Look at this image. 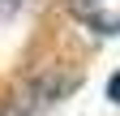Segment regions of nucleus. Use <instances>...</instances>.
<instances>
[{
    "label": "nucleus",
    "instance_id": "1",
    "mask_svg": "<svg viewBox=\"0 0 120 116\" xmlns=\"http://www.w3.org/2000/svg\"><path fill=\"white\" fill-rule=\"evenodd\" d=\"M64 86H69L64 77H34V82H26L22 90H13L9 99H0V116H43L60 99Z\"/></svg>",
    "mask_w": 120,
    "mask_h": 116
},
{
    "label": "nucleus",
    "instance_id": "2",
    "mask_svg": "<svg viewBox=\"0 0 120 116\" xmlns=\"http://www.w3.org/2000/svg\"><path fill=\"white\" fill-rule=\"evenodd\" d=\"M73 13L94 35H120V0H73Z\"/></svg>",
    "mask_w": 120,
    "mask_h": 116
},
{
    "label": "nucleus",
    "instance_id": "3",
    "mask_svg": "<svg viewBox=\"0 0 120 116\" xmlns=\"http://www.w3.org/2000/svg\"><path fill=\"white\" fill-rule=\"evenodd\" d=\"M26 4H34V0H0V22H9V17H17V13Z\"/></svg>",
    "mask_w": 120,
    "mask_h": 116
},
{
    "label": "nucleus",
    "instance_id": "4",
    "mask_svg": "<svg viewBox=\"0 0 120 116\" xmlns=\"http://www.w3.org/2000/svg\"><path fill=\"white\" fill-rule=\"evenodd\" d=\"M107 99H112V103H120V69L107 77Z\"/></svg>",
    "mask_w": 120,
    "mask_h": 116
}]
</instances>
